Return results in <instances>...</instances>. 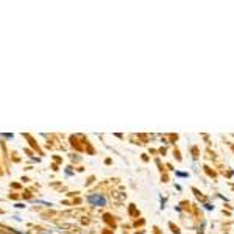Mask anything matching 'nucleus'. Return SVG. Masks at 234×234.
Masks as SVG:
<instances>
[{
    "label": "nucleus",
    "mask_w": 234,
    "mask_h": 234,
    "mask_svg": "<svg viewBox=\"0 0 234 234\" xmlns=\"http://www.w3.org/2000/svg\"><path fill=\"white\" fill-rule=\"evenodd\" d=\"M88 201H89L91 204H95V206H105V204H106V198H105V197H101L100 193L88 197Z\"/></svg>",
    "instance_id": "f257e3e1"
},
{
    "label": "nucleus",
    "mask_w": 234,
    "mask_h": 234,
    "mask_svg": "<svg viewBox=\"0 0 234 234\" xmlns=\"http://www.w3.org/2000/svg\"><path fill=\"white\" fill-rule=\"evenodd\" d=\"M177 177H187V173H183V172H175Z\"/></svg>",
    "instance_id": "f03ea898"
}]
</instances>
